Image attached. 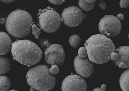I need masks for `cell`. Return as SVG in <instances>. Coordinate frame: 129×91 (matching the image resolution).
Returning a JSON list of instances; mask_svg holds the SVG:
<instances>
[{
	"mask_svg": "<svg viewBox=\"0 0 129 91\" xmlns=\"http://www.w3.org/2000/svg\"><path fill=\"white\" fill-rule=\"evenodd\" d=\"M88 59L92 62L101 64L110 60V54L115 52V47L109 38L101 34L90 37L84 44Z\"/></svg>",
	"mask_w": 129,
	"mask_h": 91,
	"instance_id": "cell-1",
	"label": "cell"
},
{
	"mask_svg": "<svg viewBox=\"0 0 129 91\" xmlns=\"http://www.w3.org/2000/svg\"><path fill=\"white\" fill-rule=\"evenodd\" d=\"M11 52L14 59L28 67L38 63L43 56L40 47L28 40H18L13 43Z\"/></svg>",
	"mask_w": 129,
	"mask_h": 91,
	"instance_id": "cell-2",
	"label": "cell"
},
{
	"mask_svg": "<svg viewBox=\"0 0 129 91\" xmlns=\"http://www.w3.org/2000/svg\"><path fill=\"white\" fill-rule=\"evenodd\" d=\"M33 23V19L28 12L16 10L8 15L6 21V29L12 36L22 39L30 35Z\"/></svg>",
	"mask_w": 129,
	"mask_h": 91,
	"instance_id": "cell-3",
	"label": "cell"
},
{
	"mask_svg": "<svg viewBox=\"0 0 129 91\" xmlns=\"http://www.w3.org/2000/svg\"><path fill=\"white\" fill-rule=\"evenodd\" d=\"M48 66L39 65L30 68L26 75L27 83L31 88L40 91H49L56 84L55 76L50 72Z\"/></svg>",
	"mask_w": 129,
	"mask_h": 91,
	"instance_id": "cell-4",
	"label": "cell"
},
{
	"mask_svg": "<svg viewBox=\"0 0 129 91\" xmlns=\"http://www.w3.org/2000/svg\"><path fill=\"white\" fill-rule=\"evenodd\" d=\"M38 19L41 28L48 33L55 32L60 26V14L50 7L40 10L38 14Z\"/></svg>",
	"mask_w": 129,
	"mask_h": 91,
	"instance_id": "cell-5",
	"label": "cell"
},
{
	"mask_svg": "<svg viewBox=\"0 0 129 91\" xmlns=\"http://www.w3.org/2000/svg\"><path fill=\"white\" fill-rule=\"evenodd\" d=\"M121 24L117 17L107 15L100 20L99 30L100 33L110 38L117 37L121 30Z\"/></svg>",
	"mask_w": 129,
	"mask_h": 91,
	"instance_id": "cell-6",
	"label": "cell"
},
{
	"mask_svg": "<svg viewBox=\"0 0 129 91\" xmlns=\"http://www.w3.org/2000/svg\"><path fill=\"white\" fill-rule=\"evenodd\" d=\"M86 15L83 13L80 9L77 7L72 6L65 8L61 14V21L69 27L78 26L81 24Z\"/></svg>",
	"mask_w": 129,
	"mask_h": 91,
	"instance_id": "cell-7",
	"label": "cell"
},
{
	"mask_svg": "<svg viewBox=\"0 0 129 91\" xmlns=\"http://www.w3.org/2000/svg\"><path fill=\"white\" fill-rule=\"evenodd\" d=\"M65 52L62 45L58 44H52L46 48L44 51L46 62L49 65H61L65 59Z\"/></svg>",
	"mask_w": 129,
	"mask_h": 91,
	"instance_id": "cell-8",
	"label": "cell"
},
{
	"mask_svg": "<svg viewBox=\"0 0 129 91\" xmlns=\"http://www.w3.org/2000/svg\"><path fill=\"white\" fill-rule=\"evenodd\" d=\"M62 91H87V84L84 79L77 75H71L63 80Z\"/></svg>",
	"mask_w": 129,
	"mask_h": 91,
	"instance_id": "cell-9",
	"label": "cell"
},
{
	"mask_svg": "<svg viewBox=\"0 0 129 91\" xmlns=\"http://www.w3.org/2000/svg\"><path fill=\"white\" fill-rule=\"evenodd\" d=\"M74 67L77 74L84 78L89 77L94 73V66L88 58H82L78 56L74 60Z\"/></svg>",
	"mask_w": 129,
	"mask_h": 91,
	"instance_id": "cell-10",
	"label": "cell"
},
{
	"mask_svg": "<svg viewBox=\"0 0 129 91\" xmlns=\"http://www.w3.org/2000/svg\"><path fill=\"white\" fill-rule=\"evenodd\" d=\"M118 54V59L113 61L117 67L122 68H128L129 67V47L122 46L115 50Z\"/></svg>",
	"mask_w": 129,
	"mask_h": 91,
	"instance_id": "cell-11",
	"label": "cell"
},
{
	"mask_svg": "<svg viewBox=\"0 0 129 91\" xmlns=\"http://www.w3.org/2000/svg\"><path fill=\"white\" fill-rule=\"evenodd\" d=\"M12 41L6 33L0 32V56L9 53L12 47Z\"/></svg>",
	"mask_w": 129,
	"mask_h": 91,
	"instance_id": "cell-12",
	"label": "cell"
},
{
	"mask_svg": "<svg viewBox=\"0 0 129 91\" xmlns=\"http://www.w3.org/2000/svg\"><path fill=\"white\" fill-rule=\"evenodd\" d=\"M129 70L124 71L120 77V86L123 91H129Z\"/></svg>",
	"mask_w": 129,
	"mask_h": 91,
	"instance_id": "cell-13",
	"label": "cell"
},
{
	"mask_svg": "<svg viewBox=\"0 0 129 91\" xmlns=\"http://www.w3.org/2000/svg\"><path fill=\"white\" fill-rule=\"evenodd\" d=\"M11 67L10 60L6 57L0 56V74H6L10 70Z\"/></svg>",
	"mask_w": 129,
	"mask_h": 91,
	"instance_id": "cell-14",
	"label": "cell"
},
{
	"mask_svg": "<svg viewBox=\"0 0 129 91\" xmlns=\"http://www.w3.org/2000/svg\"><path fill=\"white\" fill-rule=\"evenodd\" d=\"M11 85L10 80L6 76H0V91H7Z\"/></svg>",
	"mask_w": 129,
	"mask_h": 91,
	"instance_id": "cell-15",
	"label": "cell"
},
{
	"mask_svg": "<svg viewBox=\"0 0 129 91\" xmlns=\"http://www.w3.org/2000/svg\"><path fill=\"white\" fill-rule=\"evenodd\" d=\"M81 42V39L80 36L76 34L72 35L69 39L70 44L73 48L76 49L79 47Z\"/></svg>",
	"mask_w": 129,
	"mask_h": 91,
	"instance_id": "cell-16",
	"label": "cell"
},
{
	"mask_svg": "<svg viewBox=\"0 0 129 91\" xmlns=\"http://www.w3.org/2000/svg\"><path fill=\"white\" fill-rule=\"evenodd\" d=\"M78 5L80 8L85 12L91 10L94 6V3H89L85 2L84 0H79Z\"/></svg>",
	"mask_w": 129,
	"mask_h": 91,
	"instance_id": "cell-17",
	"label": "cell"
},
{
	"mask_svg": "<svg viewBox=\"0 0 129 91\" xmlns=\"http://www.w3.org/2000/svg\"><path fill=\"white\" fill-rule=\"evenodd\" d=\"M31 28L33 35L35 36L36 39H38L40 35L41 34L40 30L35 24H33L32 25Z\"/></svg>",
	"mask_w": 129,
	"mask_h": 91,
	"instance_id": "cell-18",
	"label": "cell"
},
{
	"mask_svg": "<svg viewBox=\"0 0 129 91\" xmlns=\"http://www.w3.org/2000/svg\"><path fill=\"white\" fill-rule=\"evenodd\" d=\"M78 56L81 58H86L87 56V51L86 48L81 47L78 51Z\"/></svg>",
	"mask_w": 129,
	"mask_h": 91,
	"instance_id": "cell-19",
	"label": "cell"
},
{
	"mask_svg": "<svg viewBox=\"0 0 129 91\" xmlns=\"http://www.w3.org/2000/svg\"><path fill=\"white\" fill-rule=\"evenodd\" d=\"M50 72L52 74H57L59 71L58 66L57 65H52L51 67L49 69Z\"/></svg>",
	"mask_w": 129,
	"mask_h": 91,
	"instance_id": "cell-20",
	"label": "cell"
},
{
	"mask_svg": "<svg viewBox=\"0 0 129 91\" xmlns=\"http://www.w3.org/2000/svg\"><path fill=\"white\" fill-rule=\"evenodd\" d=\"M119 4L121 8H127L129 5V0H121Z\"/></svg>",
	"mask_w": 129,
	"mask_h": 91,
	"instance_id": "cell-21",
	"label": "cell"
},
{
	"mask_svg": "<svg viewBox=\"0 0 129 91\" xmlns=\"http://www.w3.org/2000/svg\"><path fill=\"white\" fill-rule=\"evenodd\" d=\"M49 2L54 5H60L63 4L67 0H48Z\"/></svg>",
	"mask_w": 129,
	"mask_h": 91,
	"instance_id": "cell-22",
	"label": "cell"
},
{
	"mask_svg": "<svg viewBox=\"0 0 129 91\" xmlns=\"http://www.w3.org/2000/svg\"><path fill=\"white\" fill-rule=\"evenodd\" d=\"M118 54L117 53L115 52H113L111 53L110 54V60H112L113 61H115L117 60L118 59Z\"/></svg>",
	"mask_w": 129,
	"mask_h": 91,
	"instance_id": "cell-23",
	"label": "cell"
},
{
	"mask_svg": "<svg viewBox=\"0 0 129 91\" xmlns=\"http://www.w3.org/2000/svg\"><path fill=\"white\" fill-rule=\"evenodd\" d=\"M99 6L102 9L105 10L106 9L107 6L106 5V3L104 2H103V1H101V2H100L99 4Z\"/></svg>",
	"mask_w": 129,
	"mask_h": 91,
	"instance_id": "cell-24",
	"label": "cell"
},
{
	"mask_svg": "<svg viewBox=\"0 0 129 91\" xmlns=\"http://www.w3.org/2000/svg\"><path fill=\"white\" fill-rule=\"evenodd\" d=\"M117 18L119 21H123L124 19V15L123 14H119L117 15Z\"/></svg>",
	"mask_w": 129,
	"mask_h": 91,
	"instance_id": "cell-25",
	"label": "cell"
},
{
	"mask_svg": "<svg viewBox=\"0 0 129 91\" xmlns=\"http://www.w3.org/2000/svg\"><path fill=\"white\" fill-rule=\"evenodd\" d=\"M16 0H0V1L6 4H10L13 3Z\"/></svg>",
	"mask_w": 129,
	"mask_h": 91,
	"instance_id": "cell-26",
	"label": "cell"
},
{
	"mask_svg": "<svg viewBox=\"0 0 129 91\" xmlns=\"http://www.w3.org/2000/svg\"><path fill=\"white\" fill-rule=\"evenodd\" d=\"M92 91H106L105 90H104V89H102L101 88H99V87H98V88H95Z\"/></svg>",
	"mask_w": 129,
	"mask_h": 91,
	"instance_id": "cell-27",
	"label": "cell"
},
{
	"mask_svg": "<svg viewBox=\"0 0 129 91\" xmlns=\"http://www.w3.org/2000/svg\"><path fill=\"white\" fill-rule=\"evenodd\" d=\"M6 22V20L4 18H0V23L1 24H4Z\"/></svg>",
	"mask_w": 129,
	"mask_h": 91,
	"instance_id": "cell-28",
	"label": "cell"
},
{
	"mask_svg": "<svg viewBox=\"0 0 129 91\" xmlns=\"http://www.w3.org/2000/svg\"><path fill=\"white\" fill-rule=\"evenodd\" d=\"M84 1L87 3H94L96 0H84Z\"/></svg>",
	"mask_w": 129,
	"mask_h": 91,
	"instance_id": "cell-29",
	"label": "cell"
},
{
	"mask_svg": "<svg viewBox=\"0 0 129 91\" xmlns=\"http://www.w3.org/2000/svg\"><path fill=\"white\" fill-rule=\"evenodd\" d=\"M102 89H104V90H105L106 88V85L105 84H104V85H102L101 87Z\"/></svg>",
	"mask_w": 129,
	"mask_h": 91,
	"instance_id": "cell-30",
	"label": "cell"
},
{
	"mask_svg": "<svg viewBox=\"0 0 129 91\" xmlns=\"http://www.w3.org/2000/svg\"><path fill=\"white\" fill-rule=\"evenodd\" d=\"M30 91H36V90H35L34 89L31 88H30Z\"/></svg>",
	"mask_w": 129,
	"mask_h": 91,
	"instance_id": "cell-31",
	"label": "cell"
},
{
	"mask_svg": "<svg viewBox=\"0 0 129 91\" xmlns=\"http://www.w3.org/2000/svg\"><path fill=\"white\" fill-rule=\"evenodd\" d=\"M17 91V90H15V89H11V90H9V91Z\"/></svg>",
	"mask_w": 129,
	"mask_h": 91,
	"instance_id": "cell-32",
	"label": "cell"
},
{
	"mask_svg": "<svg viewBox=\"0 0 129 91\" xmlns=\"http://www.w3.org/2000/svg\"><path fill=\"white\" fill-rule=\"evenodd\" d=\"M0 15H1V14H0Z\"/></svg>",
	"mask_w": 129,
	"mask_h": 91,
	"instance_id": "cell-33",
	"label": "cell"
}]
</instances>
